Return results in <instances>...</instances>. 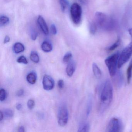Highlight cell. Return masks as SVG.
I'll list each match as a JSON object with an SVG mask.
<instances>
[{
    "label": "cell",
    "instance_id": "ba28073f",
    "mask_svg": "<svg viewBox=\"0 0 132 132\" xmlns=\"http://www.w3.org/2000/svg\"><path fill=\"white\" fill-rule=\"evenodd\" d=\"M43 88L46 91H50L54 88V81L52 78L48 75H45L42 80Z\"/></svg>",
    "mask_w": 132,
    "mask_h": 132
},
{
    "label": "cell",
    "instance_id": "44dd1931",
    "mask_svg": "<svg viewBox=\"0 0 132 132\" xmlns=\"http://www.w3.org/2000/svg\"><path fill=\"white\" fill-rule=\"evenodd\" d=\"M72 54L70 52H68L65 54L63 58V61L64 63H68L71 61L72 57Z\"/></svg>",
    "mask_w": 132,
    "mask_h": 132
},
{
    "label": "cell",
    "instance_id": "277c9868",
    "mask_svg": "<svg viewBox=\"0 0 132 132\" xmlns=\"http://www.w3.org/2000/svg\"><path fill=\"white\" fill-rule=\"evenodd\" d=\"M119 56V53H116L109 56L105 59V63L108 68L110 75L111 76H114L116 73Z\"/></svg>",
    "mask_w": 132,
    "mask_h": 132
},
{
    "label": "cell",
    "instance_id": "52a82bcc",
    "mask_svg": "<svg viewBox=\"0 0 132 132\" xmlns=\"http://www.w3.org/2000/svg\"><path fill=\"white\" fill-rule=\"evenodd\" d=\"M58 118L59 126L63 127L67 124L68 119V112L67 108L65 106H62L59 108Z\"/></svg>",
    "mask_w": 132,
    "mask_h": 132
},
{
    "label": "cell",
    "instance_id": "d6a6232c",
    "mask_svg": "<svg viewBox=\"0 0 132 132\" xmlns=\"http://www.w3.org/2000/svg\"><path fill=\"white\" fill-rule=\"evenodd\" d=\"M10 37L9 36H6L5 38H4V44H7V43H8L10 41Z\"/></svg>",
    "mask_w": 132,
    "mask_h": 132
},
{
    "label": "cell",
    "instance_id": "3957f363",
    "mask_svg": "<svg viewBox=\"0 0 132 132\" xmlns=\"http://www.w3.org/2000/svg\"><path fill=\"white\" fill-rule=\"evenodd\" d=\"M129 33L132 38V40L119 54L118 63L119 68H121L128 61L132 55V28L129 30Z\"/></svg>",
    "mask_w": 132,
    "mask_h": 132
},
{
    "label": "cell",
    "instance_id": "5bb4252c",
    "mask_svg": "<svg viewBox=\"0 0 132 132\" xmlns=\"http://www.w3.org/2000/svg\"><path fill=\"white\" fill-rule=\"evenodd\" d=\"M37 79V76L36 73L32 72L29 73L27 76V80L29 83L34 84L35 83Z\"/></svg>",
    "mask_w": 132,
    "mask_h": 132
},
{
    "label": "cell",
    "instance_id": "ffe728a7",
    "mask_svg": "<svg viewBox=\"0 0 132 132\" xmlns=\"http://www.w3.org/2000/svg\"><path fill=\"white\" fill-rule=\"evenodd\" d=\"M3 112L4 116L7 118H11L13 117L14 114L13 111L10 109H6Z\"/></svg>",
    "mask_w": 132,
    "mask_h": 132
},
{
    "label": "cell",
    "instance_id": "836d02e7",
    "mask_svg": "<svg viewBox=\"0 0 132 132\" xmlns=\"http://www.w3.org/2000/svg\"><path fill=\"white\" fill-rule=\"evenodd\" d=\"M18 131L20 132H24L25 131V129H24V127L23 126L20 127L19 129H18Z\"/></svg>",
    "mask_w": 132,
    "mask_h": 132
},
{
    "label": "cell",
    "instance_id": "d590c367",
    "mask_svg": "<svg viewBox=\"0 0 132 132\" xmlns=\"http://www.w3.org/2000/svg\"><path fill=\"white\" fill-rule=\"evenodd\" d=\"M22 105L21 104H18L16 106V109L18 110H20L22 108Z\"/></svg>",
    "mask_w": 132,
    "mask_h": 132
},
{
    "label": "cell",
    "instance_id": "f546056e",
    "mask_svg": "<svg viewBox=\"0 0 132 132\" xmlns=\"http://www.w3.org/2000/svg\"><path fill=\"white\" fill-rule=\"evenodd\" d=\"M58 86L59 88L60 89H62L64 86V81L62 79H60L58 82Z\"/></svg>",
    "mask_w": 132,
    "mask_h": 132
},
{
    "label": "cell",
    "instance_id": "4316f807",
    "mask_svg": "<svg viewBox=\"0 0 132 132\" xmlns=\"http://www.w3.org/2000/svg\"><path fill=\"white\" fill-rule=\"evenodd\" d=\"M38 34L36 31L35 30H32L31 32V37L33 40L35 41L36 40L38 37Z\"/></svg>",
    "mask_w": 132,
    "mask_h": 132
},
{
    "label": "cell",
    "instance_id": "5b68a950",
    "mask_svg": "<svg viewBox=\"0 0 132 132\" xmlns=\"http://www.w3.org/2000/svg\"><path fill=\"white\" fill-rule=\"evenodd\" d=\"M70 13L74 23L76 25L79 24L82 15V9L81 6L76 3H73L70 8Z\"/></svg>",
    "mask_w": 132,
    "mask_h": 132
},
{
    "label": "cell",
    "instance_id": "30bf717a",
    "mask_svg": "<svg viewBox=\"0 0 132 132\" xmlns=\"http://www.w3.org/2000/svg\"><path fill=\"white\" fill-rule=\"evenodd\" d=\"M75 70V64L73 61H71L68 63L66 69V72L68 76L71 77L74 74Z\"/></svg>",
    "mask_w": 132,
    "mask_h": 132
},
{
    "label": "cell",
    "instance_id": "6da1fadb",
    "mask_svg": "<svg viewBox=\"0 0 132 132\" xmlns=\"http://www.w3.org/2000/svg\"><path fill=\"white\" fill-rule=\"evenodd\" d=\"M113 88L111 82L106 80L100 93L99 110L103 112L109 107L112 100Z\"/></svg>",
    "mask_w": 132,
    "mask_h": 132
},
{
    "label": "cell",
    "instance_id": "d6986e66",
    "mask_svg": "<svg viewBox=\"0 0 132 132\" xmlns=\"http://www.w3.org/2000/svg\"><path fill=\"white\" fill-rule=\"evenodd\" d=\"M10 22V19L8 17L6 16H1L0 17V25L1 26H4L7 25Z\"/></svg>",
    "mask_w": 132,
    "mask_h": 132
},
{
    "label": "cell",
    "instance_id": "4fadbf2b",
    "mask_svg": "<svg viewBox=\"0 0 132 132\" xmlns=\"http://www.w3.org/2000/svg\"><path fill=\"white\" fill-rule=\"evenodd\" d=\"M92 69L93 74L97 79L100 78L102 76V72L98 66L95 63H93L92 64Z\"/></svg>",
    "mask_w": 132,
    "mask_h": 132
},
{
    "label": "cell",
    "instance_id": "9a60e30c",
    "mask_svg": "<svg viewBox=\"0 0 132 132\" xmlns=\"http://www.w3.org/2000/svg\"><path fill=\"white\" fill-rule=\"evenodd\" d=\"M132 77V59L130 62L129 66L127 71V83L129 84L131 81Z\"/></svg>",
    "mask_w": 132,
    "mask_h": 132
},
{
    "label": "cell",
    "instance_id": "f1b7e54d",
    "mask_svg": "<svg viewBox=\"0 0 132 132\" xmlns=\"http://www.w3.org/2000/svg\"><path fill=\"white\" fill-rule=\"evenodd\" d=\"M51 31L52 34L54 35L57 34V31L56 26L54 24H52L51 26Z\"/></svg>",
    "mask_w": 132,
    "mask_h": 132
},
{
    "label": "cell",
    "instance_id": "e575fe53",
    "mask_svg": "<svg viewBox=\"0 0 132 132\" xmlns=\"http://www.w3.org/2000/svg\"><path fill=\"white\" fill-rule=\"evenodd\" d=\"M4 116L3 113L2 111H1V112H0V120L1 121L3 119Z\"/></svg>",
    "mask_w": 132,
    "mask_h": 132
},
{
    "label": "cell",
    "instance_id": "e0dca14e",
    "mask_svg": "<svg viewBox=\"0 0 132 132\" xmlns=\"http://www.w3.org/2000/svg\"><path fill=\"white\" fill-rule=\"evenodd\" d=\"M59 2L62 11L65 12L69 4L68 0H59Z\"/></svg>",
    "mask_w": 132,
    "mask_h": 132
},
{
    "label": "cell",
    "instance_id": "7a4b0ae2",
    "mask_svg": "<svg viewBox=\"0 0 132 132\" xmlns=\"http://www.w3.org/2000/svg\"><path fill=\"white\" fill-rule=\"evenodd\" d=\"M95 19L96 26L102 30L110 31L115 27L114 20L102 12L96 13Z\"/></svg>",
    "mask_w": 132,
    "mask_h": 132
},
{
    "label": "cell",
    "instance_id": "cb8c5ba5",
    "mask_svg": "<svg viewBox=\"0 0 132 132\" xmlns=\"http://www.w3.org/2000/svg\"><path fill=\"white\" fill-rule=\"evenodd\" d=\"M97 27L95 23H91L89 28L90 33L92 34H95L97 30Z\"/></svg>",
    "mask_w": 132,
    "mask_h": 132
},
{
    "label": "cell",
    "instance_id": "7c38bea8",
    "mask_svg": "<svg viewBox=\"0 0 132 132\" xmlns=\"http://www.w3.org/2000/svg\"><path fill=\"white\" fill-rule=\"evenodd\" d=\"M41 47L42 51L45 52H50L52 49V46L51 44L47 41L43 42V43L42 44Z\"/></svg>",
    "mask_w": 132,
    "mask_h": 132
},
{
    "label": "cell",
    "instance_id": "2e32d148",
    "mask_svg": "<svg viewBox=\"0 0 132 132\" xmlns=\"http://www.w3.org/2000/svg\"><path fill=\"white\" fill-rule=\"evenodd\" d=\"M90 129V125L87 122L81 123L79 128L78 132H89Z\"/></svg>",
    "mask_w": 132,
    "mask_h": 132
},
{
    "label": "cell",
    "instance_id": "9c48e42d",
    "mask_svg": "<svg viewBox=\"0 0 132 132\" xmlns=\"http://www.w3.org/2000/svg\"><path fill=\"white\" fill-rule=\"evenodd\" d=\"M37 23L43 33L45 35H48L49 33V30L46 22L43 17L40 16L37 19Z\"/></svg>",
    "mask_w": 132,
    "mask_h": 132
},
{
    "label": "cell",
    "instance_id": "ac0fdd59",
    "mask_svg": "<svg viewBox=\"0 0 132 132\" xmlns=\"http://www.w3.org/2000/svg\"><path fill=\"white\" fill-rule=\"evenodd\" d=\"M30 59L33 62L37 63L40 61L38 54L35 51H32L30 54Z\"/></svg>",
    "mask_w": 132,
    "mask_h": 132
},
{
    "label": "cell",
    "instance_id": "4dcf8cb0",
    "mask_svg": "<svg viewBox=\"0 0 132 132\" xmlns=\"http://www.w3.org/2000/svg\"><path fill=\"white\" fill-rule=\"evenodd\" d=\"M123 76H122V74L121 73H119L118 75V79H119V85H120L121 84L123 83Z\"/></svg>",
    "mask_w": 132,
    "mask_h": 132
},
{
    "label": "cell",
    "instance_id": "8d00e7d4",
    "mask_svg": "<svg viewBox=\"0 0 132 132\" xmlns=\"http://www.w3.org/2000/svg\"><path fill=\"white\" fill-rule=\"evenodd\" d=\"M79 1H80L81 3L84 4H85V3L86 1L85 0H79Z\"/></svg>",
    "mask_w": 132,
    "mask_h": 132
},
{
    "label": "cell",
    "instance_id": "d4e9b609",
    "mask_svg": "<svg viewBox=\"0 0 132 132\" xmlns=\"http://www.w3.org/2000/svg\"><path fill=\"white\" fill-rule=\"evenodd\" d=\"M17 61L19 63H23L24 64H27L28 63L27 60L24 56H21L18 57V59Z\"/></svg>",
    "mask_w": 132,
    "mask_h": 132
},
{
    "label": "cell",
    "instance_id": "8fae6325",
    "mask_svg": "<svg viewBox=\"0 0 132 132\" xmlns=\"http://www.w3.org/2000/svg\"><path fill=\"white\" fill-rule=\"evenodd\" d=\"M14 52L16 54H19L23 52L25 50L24 45L20 42L15 43L13 47Z\"/></svg>",
    "mask_w": 132,
    "mask_h": 132
},
{
    "label": "cell",
    "instance_id": "83f0119b",
    "mask_svg": "<svg viewBox=\"0 0 132 132\" xmlns=\"http://www.w3.org/2000/svg\"><path fill=\"white\" fill-rule=\"evenodd\" d=\"M35 105V102L33 100L30 99L28 101L27 106L30 109H32Z\"/></svg>",
    "mask_w": 132,
    "mask_h": 132
},
{
    "label": "cell",
    "instance_id": "7402d4cb",
    "mask_svg": "<svg viewBox=\"0 0 132 132\" xmlns=\"http://www.w3.org/2000/svg\"><path fill=\"white\" fill-rule=\"evenodd\" d=\"M120 43V40L119 39H118L111 46L109 47L107 50H108V51H112L113 50H115L116 48H117L119 45Z\"/></svg>",
    "mask_w": 132,
    "mask_h": 132
},
{
    "label": "cell",
    "instance_id": "603a6c76",
    "mask_svg": "<svg viewBox=\"0 0 132 132\" xmlns=\"http://www.w3.org/2000/svg\"><path fill=\"white\" fill-rule=\"evenodd\" d=\"M7 93L6 90L3 89L0 90V100L1 102L4 101L6 98Z\"/></svg>",
    "mask_w": 132,
    "mask_h": 132
},
{
    "label": "cell",
    "instance_id": "1f68e13d",
    "mask_svg": "<svg viewBox=\"0 0 132 132\" xmlns=\"http://www.w3.org/2000/svg\"><path fill=\"white\" fill-rule=\"evenodd\" d=\"M24 93V91L23 89H21L18 91L16 93L17 96L19 97H20L23 95Z\"/></svg>",
    "mask_w": 132,
    "mask_h": 132
},
{
    "label": "cell",
    "instance_id": "484cf974",
    "mask_svg": "<svg viewBox=\"0 0 132 132\" xmlns=\"http://www.w3.org/2000/svg\"><path fill=\"white\" fill-rule=\"evenodd\" d=\"M92 107V101L91 98L89 100L88 102V105H87V111H86V115L88 116L91 112Z\"/></svg>",
    "mask_w": 132,
    "mask_h": 132
},
{
    "label": "cell",
    "instance_id": "8992f818",
    "mask_svg": "<svg viewBox=\"0 0 132 132\" xmlns=\"http://www.w3.org/2000/svg\"><path fill=\"white\" fill-rule=\"evenodd\" d=\"M123 129L122 121L118 118H112L107 125L106 131L107 132H122Z\"/></svg>",
    "mask_w": 132,
    "mask_h": 132
}]
</instances>
